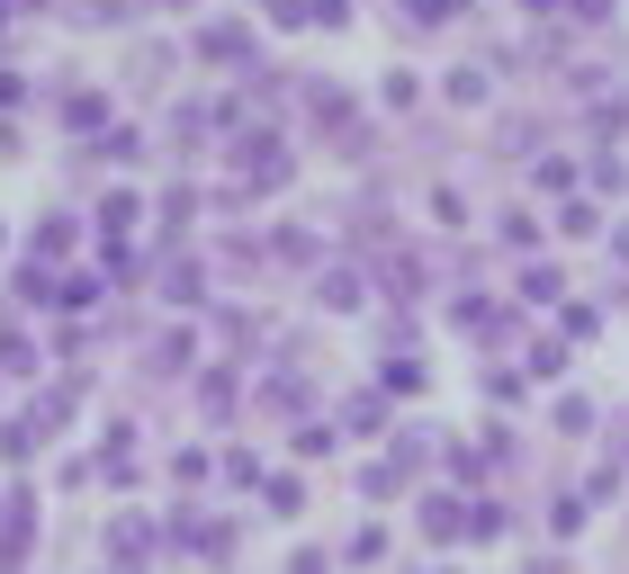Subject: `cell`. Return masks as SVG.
<instances>
[{
	"instance_id": "1",
	"label": "cell",
	"mask_w": 629,
	"mask_h": 574,
	"mask_svg": "<svg viewBox=\"0 0 629 574\" xmlns=\"http://www.w3.org/2000/svg\"><path fill=\"white\" fill-rule=\"evenodd\" d=\"M243 180H252V189H279V180H289V153H279V135H243Z\"/></svg>"
},
{
	"instance_id": "2",
	"label": "cell",
	"mask_w": 629,
	"mask_h": 574,
	"mask_svg": "<svg viewBox=\"0 0 629 574\" xmlns=\"http://www.w3.org/2000/svg\"><path fill=\"white\" fill-rule=\"evenodd\" d=\"M413 521H423V539H468L459 493H423V502H413Z\"/></svg>"
},
{
	"instance_id": "3",
	"label": "cell",
	"mask_w": 629,
	"mask_h": 574,
	"mask_svg": "<svg viewBox=\"0 0 629 574\" xmlns=\"http://www.w3.org/2000/svg\"><path fill=\"white\" fill-rule=\"evenodd\" d=\"M198 63H243L252 72V36L243 28H198Z\"/></svg>"
},
{
	"instance_id": "4",
	"label": "cell",
	"mask_w": 629,
	"mask_h": 574,
	"mask_svg": "<svg viewBox=\"0 0 629 574\" xmlns=\"http://www.w3.org/2000/svg\"><path fill=\"white\" fill-rule=\"evenodd\" d=\"M108 556H117V565H135V556H154V530L135 521V512H126V521H108Z\"/></svg>"
},
{
	"instance_id": "5",
	"label": "cell",
	"mask_w": 629,
	"mask_h": 574,
	"mask_svg": "<svg viewBox=\"0 0 629 574\" xmlns=\"http://www.w3.org/2000/svg\"><path fill=\"white\" fill-rule=\"evenodd\" d=\"M557 234H567V243H585V234H602V206L567 189V206H557Z\"/></svg>"
},
{
	"instance_id": "6",
	"label": "cell",
	"mask_w": 629,
	"mask_h": 574,
	"mask_svg": "<svg viewBox=\"0 0 629 574\" xmlns=\"http://www.w3.org/2000/svg\"><path fill=\"white\" fill-rule=\"evenodd\" d=\"M450 99H459V108H485V99H495V82H485V63H459V72H450Z\"/></svg>"
},
{
	"instance_id": "7",
	"label": "cell",
	"mask_w": 629,
	"mask_h": 574,
	"mask_svg": "<svg viewBox=\"0 0 629 574\" xmlns=\"http://www.w3.org/2000/svg\"><path fill=\"white\" fill-rule=\"evenodd\" d=\"M369 297V269H324V306H360Z\"/></svg>"
},
{
	"instance_id": "8",
	"label": "cell",
	"mask_w": 629,
	"mask_h": 574,
	"mask_svg": "<svg viewBox=\"0 0 629 574\" xmlns=\"http://www.w3.org/2000/svg\"><path fill=\"white\" fill-rule=\"evenodd\" d=\"M261 502L289 521V512H306V485H297V476H261Z\"/></svg>"
},
{
	"instance_id": "9",
	"label": "cell",
	"mask_w": 629,
	"mask_h": 574,
	"mask_svg": "<svg viewBox=\"0 0 629 574\" xmlns=\"http://www.w3.org/2000/svg\"><path fill=\"white\" fill-rule=\"evenodd\" d=\"M63 126H82V135L108 126V99H99V91H73V99H63Z\"/></svg>"
},
{
	"instance_id": "10",
	"label": "cell",
	"mask_w": 629,
	"mask_h": 574,
	"mask_svg": "<svg viewBox=\"0 0 629 574\" xmlns=\"http://www.w3.org/2000/svg\"><path fill=\"white\" fill-rule=\"evenodd\" d=\"M36 431H45V422H0V458H28Z\"/></svg>"
},
{
	"instance_id": "11",
	"label": "cell",
	"mask_w": 629,
	"mask_h": 574,
	"mask_svg": "<svg viewBox=\"0 0 629 574\" xmlns=\"http://www.w3.org/2000/svg\"><path fill=\"white\" fill-rule=\"evenodd\" d=\"M522 306H557V269H522Z\"/></svg>"
},
{
	"instance_id": "12",
	"label": "cell",
	"mask_w": 629,
	"mask_h": 574,
	"mask_svg": "<svg viewBox=\"0 0 629 574\" xmlns=\"http://www.w3.org/2000/svg\"><path fill=\"white\" fill-rule=\"evenodd\" d=\"M342 422H352V431H360V440H369V431L387 422V404H378V395H352V413H342Z\"/></svg>"
},
{
	"instance_id": "13",
	"label": "cell",
	"mask_w": 629,
	"mask_h": 574,
	"mask_svg": "<svg viewBox=\"0 0 629 574\" xmlns=\"http://www.w3.org/2000/svg\"><path fill=\"white\" fill-rule=\"evenodd\" d=\"M378 556H387V530L360 521V530H352V565H378Z\"/></svg>"
},
{
	"instance_id": "14",
	"label": "cell",
	"mask_w": 629,
	"mask_h": 574,
	"mask_svg": "<svg viewBox=\"0 0 629 574\" xmlns=\"http://www.w3.org/2000/svg\"><path fill=\"white\" fill-rule=\"evenodd\" d=\"M99 153H108V162H135V153H145V135H135V126H108Z\"/></svg>"
},
{
	"instance_id": "15",
	"label": "cell",
	"mask_w": 629,
	"mask_h": 574,
	"mask_svg": "<svg viewBox=\"0 0 629 574\" xmlns=\"http://www.w3.org/2000/svg\"><path fill=\"white\" fill-rule=\"evenodd\" d=\"M387 395H423V369H413V359H387Z\"/></svg>"
},
{
	"instance_id": "16",
	"label": "cell",
	"mask_w": 629,
	"mask_h": 574,
	"mask_svg": "<svg viewBox=\"0 0 629 574\" xmlns=\"http://www.w3.org/2000/svg\"><path fill=\"white\" fill-rule=\"evenodd\" d=\"M54 287H63V278H45V269H19V297H28V306H54Z\"/></svg>"
},
{
	"instance_id": "17",
	"label": "cell",
	"mask_w": 629,
	"mask_h": 574,
	"mask_svg": "<svg viewBox=\"0 0 629 574\" xmlns=\"http://www.w3.org/2000/svg\"><path fill=\"white\" fill-rule=\"evenodd\" d=\"M557 431H567V440H576V431H594V404H585V395H567V404H557Z\"/></svg>"
},
{
	"instance_id": "18",
	"label": "cell",
	"mask_w": 629,
	"mask_h": 574,
	"mask_svg": "<svg viewBox=\"0 0 629 574\" xmlns=\"http://www.w3.org/2000/svg\"><path fill=\"white\" fill-rule=\"evenodd\" d=\"M405 19H423V28H441V19H459V0H405Z\"/></svg>"
},
{
	"instance_id": "19",
	"label": "cell",
	"mask_w": 629,
	"mask_h": 574,
	"mask_svg": "<svg viewBox=\"0 0 629 574\" xmlns=\"http://www.w3.org/2000/svg\"><path fill=\"white\" fill-rule=\"evenodd\" d=\"M289 574H333V565H324V556H297V565H289Z\"/></svg>"
},
{
	"instance_id": "20",
	"label": "cell",
	"mask_w": 629,
	"mask_h": 574,
	"mask_svg": "<svg viewBox=\"0 0 629 574\" xmlns=\"http://www.w3.org/2000/svg\"><path fill=\"white\" fill-rule=\"evenodd\" d=\"M10 99H19V72H0V108H10Z\"/></svg>"
},
{
	"instance_id": "21",
	"label": "cell",
	"mask_w": 629,
	"mask_h": 574,
	"mask_svg": "<svg viewBox=\"0 0 629 574\" xmlns=\"http://www.w3.org/2000/svg\"><path fill=\"white\" fill-rule=\"evenodd\" d=\"M576 10H585V19H611V0H576Z\"/></svg>"
}]
</instances>
